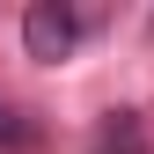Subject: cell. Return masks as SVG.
<instances>
[{
    "mask_svg": "<svg viewBox=\"0 0 154 154\" xmlns=\"http://www.w3.org/2000/svg\"><path fill=\"white\" fill-rule=\"evenodd\" d=\"M88 154H147V125H140V110H110V118L95 125Z\"/></svg>",
    "mask_w": 154,
    "mask_h": 154,
    "instance_id": "3957f363",
    "label": "cell"
},
{
    "mask_svg": "<svg viewBox=\"0 0 154 154\" xmlns=\"http://www.w3.org/2000/svg\"><path fill=\"white\" fill-rule=\"evenodd\" d=\"M44 147V118L29 103H8L0 95V154H37Z\"/></svg>",
    "mask_w": 154,
    "mask_h": 154,
    "instance_id": "7a4b0ae2",
    "label": "cell"
},
{
    "mask_svg": "<svg viewBox=\"0 0 154 154\" xmlns=\"http://www.w3.org/2000/svg\"><path fill=\"white\" fill-rule=\"evenodd\" d=\"M81 15L73 8H59V0H37V8L22 15V51L29 59H44V66H59V59H73V44H81Z\"/></svg>",
    "mask_w": 154,
    "mask_h": 154,
    "instance_id": "6da1fadb",
    "label": "cell"
}]
</instances>
